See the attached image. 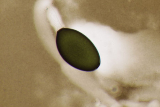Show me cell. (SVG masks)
<instances>
[{"label":"cell","mask_w":160,"mask_h":107,"mask_svg":"<svg viewBox=\"0 0 160 107\" xmlns=\"http://www.w3.org/2000/svg\"><path fill=\"white\" fill-rule=\"evenodd\" d=\"M56 43L62 59L75 69L92 72L101 65V58L95 45L79 31L61 28L57 31Z\"/></svg>","instance_id":"6da1fadb"}]
</instances>
